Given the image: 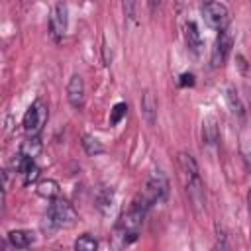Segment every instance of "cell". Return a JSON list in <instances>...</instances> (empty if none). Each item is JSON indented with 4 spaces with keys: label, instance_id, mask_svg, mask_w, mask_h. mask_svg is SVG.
I'll return each instance as SVG.
<instances>
[{
    "label": "cell",
    "instance_id": "obj_1",
    "mask_svg": "<svg viewBox=\"0 0 251 251\" xmlns=\"http://www.w3.org/2000/svg\"><path fill=\"white\" fill-rule=\"evenodd\" d=\"M176 167H178V176H180L182 188L188 196L192 210L196 214H202L206 208V190H204V182L200 178V169H198L196 159L190 153L180 151L176 157Z\"/></svg>",
    "mask_w": 251,
    "mask_h": 251
},
{
    "label": "cell",
    "instance_id": "obj_2",
    "mask_svg": "<svg viewBox=\"0 0 251 251\" xmlns=\"http://www.w3.org/2000/svg\"><path fill=\"white\" fill-rule=\"evenodd\" d=\"M151 206L141 198V194H137L133 198V202L129 204V208L126 210V214L118 220L116 227H114V247H127L129 243H133L139 235V229L143 226V220L147 216V210Z\"/></svg>",
    "mask_w": 251,
    "mask_h": 251
},
{
    "label": "cell",
    "instance_id": "obj_3",
    "mask_svg": "<svg viewBox=\"0 0 251 251\" xmlns=\"http://www.w3.org/2000/svg\"><path fill=\"white\" fill-rule=\"evenodd\" d=\"M45 222H47L49 231L59 229V227H71L76 222V212H75V208H73L71 202H67L63 198H55L49 204Z\"/></svg>",
    "mask_w": 251,
    "mask_h": 251
},
{
    "label": "cell",
    "instance_id": "obj_4",
    "mask_svg": "<svg viewBox=\"0 0 251 251\" xmlns=\"http://www.w3.org/2000/svg\"><path fill=\"white\" fill-rule=\"evenodd\" d=\"M139 194L149 206L163 202L167 198V194H169V178H167V175L161 169L151 171L147 180H145V186H143V190Z\"/></svg>",
    "mask_w": 251,
    "mask_h": 251
},
{
    "label": "cell",
    "instance_id": "obj_5",
    "mask_svg": "<svg viewBox=\"0 0 251 251\" xmlns=\"http://www.w3.org/2000/svg\"><path fill=\"white\" fill-rule=\"evenodd\" d=\"M200 12L204 22L216 31H222L229 25V10L218 0H200Z\"/></svg>",
    "mask_w": 251,
    "mask_h": 251
},
{
    "label": "cell",
    "instance_id": "obj_6",
    "mask_svg": "<svg viewBox=\"0 0 251 251\" xmlns=\"http://www.w3.org/2000/svg\"><path fill=\"white\" fill-rule=\"evenodd\" d=\"M47 122V106L43 100H35L27 112L24 114V120H22V126L25 129L27 135H39V131L43 129Z\"/></svg>",
    "mask_w": 251,
    "mask_h": 251
},
{
    "label": "cell",
    "instance_id": "obj_7",
    "mask_svg": "<svg viewBox=\"0 0 251 251\" xmlns=\"http://www.w3.org/2000/svg\"><path fill=\"white\" fill-rule=\"evenodd\" d=\"M67 25H69V8L65 2H57L49 16V35L53 37V41L63 39V35L67 33Z\"/></svg>",
    "mask_w": 251,
    "mask_h": 251
},
{
    "label": "cell",
    "instance_id": "obj_8",
    "mask_svg": "<svg viewBox=\"0 0 251 251\" xmlns=\"http://www.w3.org/2000/svg\"><path fill=\"white\" fill-rule=\"evenodd\" d=\"M231 47H233V35H231V31H229V27H226V29L220 31V35H218V39H216V43H214L212 57H210V65H212V67H222V65L227 61V57H229V53H231Z\"/></svg>",
    "mask_w": 251,
    "mask_h": 251
},
{
    "label": "cell",
    "instance_id": "obj_9",
    "mask_svg": "<svg viewBox=\"0 0 251 251\" xmlns=\"http://www.w3.org/2000/svg\"><path fill=\"white\" fill-rule=\"evenodd\" d=\"M67 100L75 110H82L84 106V80L80 75H71L67 82Z\"/></svg>",
    "mask_w": 251,
    "mask_h": 251
},
{
    "label": "cell",
    "instance_id": "obj_10",
    "mask_svg": "<svg viewBox=\"0 0 251 251\" xmlns=\"http://www.w3.org/2000/svg\"><path fill=\"white\" fill-rule=\"evenodd\" d=\"M139 106H141V118L145 120V124L147 126H155V122H157V98L149 88L141 92Z\"/></svg>",
    "mask_w": 251,
    "mask_h": 251
},
{
    "label": "cell",
    "instance_id": "obj_11",
    "mask_svg": "<svg viewBox=\"0 0 251 251\" xmlns=\"http://www.w3.org/2000/svg\"><path fill=\"white\" fill-rule=\"evenodd\" d=\"M8 243L14 249H25L35 243V233L31 229H12L8 235Z\"/></svg>",
    "mask_w": 251,
    "mask_h": 251
},
{
    "label": "cell",
    "instance_id": "obj_12",
    "mask_svg": "<svg viewBox=\"0 0 251 251\" xmlns=\"http://www.w3.org/2000/svg\"><path fill=\"white\" fill-rule=\"evenodd\" d=\"M202 141L210 147L218 145V141H220V127H218L216 118H212V116L202 120Z\"/></svg>",
    "mask_w": 251,
    "mask_h": 251
},
{
    "label": "cell",
    "instance_id": "obj_13",
    "mask_svg": "<svg viewBox=\"0 0 251 251\" xmlns=\"http://www.w3.org/2000/svg\"><path fill=\"white\" fill-rule=\"evenodd\" d=\"M184 41H186V47H188L192 53H200L202 35H200V29H198L196 22H192V20L184 24Z\"/></svg>",
    "mask_w": 251,
    "mask_h": 251
},
{
    "label": "cell",
    "instance_id": "obj_14",
    "mask_svg": "<svg viewBox=\"0 0 251 251\" xmlns=\"http://www.w3.org/2000/svg\"><path fill=\"white\" fill-rule=\"evenodd\" d=\"M96 208L102 216H110V212L114 208V190L112 188H102L96 194Z\"/></svg>",
    "mask_w": 251,
    "mask_h": 251
},
{
    "label": "cell",
    "instance_id": "obj_15",
    "mask_svg": "<svg viewBox=\"0 0 251 251\" xmlns=\"http://www.w3.org/2000/svg\"><path fill=\"white\" fill-rule=\"evenodd\" d=\"M35 190H37V194H39L41 198H47V200L59 198V182L53 180V178H43V180H39L37 186H35Z\"/></svg>",
    "mask_w": 251,
    "mask_h": 251
},
{
    "label": "cell",
    "instance_id": "obj_16",
    "mask_svg": "<svg viewBox=\"0 0 251 251\" xmlns=\"http://www.w3.org/2000/svg\"><path fill=\"white\" fill-rule=\"evenodd\" d=\"M80 145H82V149H84V153H86L88 157H96V155H102V153H104V145H102L94 135H90V133H84V135H82Z\"/></svg>",
    "mask_w": 251,
    "mask_h": 251
},
{
    "label": "cell",
    "instance_id": "obj_17",
    "mask_svg": "<svg viewBox=\"0 0 251 251\" xmlns=\"http://www.w3.org/2000/svg\"><path fill=\"white\" fill-rule=\"evenodd\" d=\"M41 149H43V145H41L39 135H27V139H25V141L22 143V147H20V151H22L24 155L31 157V159H35V157L41 153Z\"/></svg>",
    "mask_w": 251,
    "mask_h": 251
},
{
    "label": "cell",
    "instance_id": "obj_18",
    "mask_svg": "<svg viewBox=\"0 0 251 251\" xmlns=\"http://www.w3.org/2000/svg\"><path fill=\"white\" fill-rule=\"evenodd\" d=\"M18 175L22 176L24 184H25V186H29L31 182H35V180L39 178V167L33 163V159H27V163L22 167V171H20Z\"/></svg>",
    "mask_w": 251,
    "mask_h": 251
},
{
    "label": "cell",
    "instance_id": "obj_19",
    "mask_svg": "<svg viewBox=\"0 0 251 251\" xmlns=\"http://www.w3.org/2000/svg\"><path fill=\"white\" fill-rule=\"evenodd\" d=\"M227 100H229V106H231V112L237 116V118H245V106L241 104V100H239V96H237V92L233 90V88H229L227 90Z\"/></svg>",
    "mask_w": 251,
    "mask_h": 251
},
{
    "label": "cell",
    "instance_id": "obj_20",
    "mask_svg": "<svg viewBox=\"0 0 251 251\" xmlns=\"http://www.w3.org/2000/svg\"><path fill=\"white\" fill-rule=\"evenodd\" d=\"M98 247V241L90 235V233H82L76 241H75V249L76 251H94Z\"/></svg>",
    "mask_w": 251,
    "mask_h": 251
},
{
    "label": "cell",
    "instance_id": "obj_21",
    "mask_svg": "<svg viewBox=\"0 0 251 251\" xmlns=\"http://www.w3.org/2000/svg\"><path fill=\"white\" fill-rule=\"evenodd\" d=\"M126 112H127V104H126V102H118V104H114V108H112V112H110V124H112V126L120 124L122 118L126 116Z\"/></svg>",
    "mask_w": 251,
    "mask_h": 251
},
{
    "label": "cell",
    "instance_id": "obj_22",
    "mask_svg": "<svg viewBox=\"0 0 251 251\" xmlns=\"http://www.w3.org/2000/svg\"><path fill=\"white\" fill-rule=\"evenodd\" d=\"M122 6H124V16L133 22L135 20V0H122Z\"/></svg>",
    "mask_w": 251,
    "mask_h": 251
},
{
    "label": "cell",
    "instance_id": "obj_23",
    "mask_svg": "<svg viewBox=\"0 0 251 251\" xmlns=\"http://www.w3.org/2000/svg\"><path fill=\"white\" fill-rule=\"evenodd\" d=\"M241 155H243V161L247 163V167H251V139H245L241 143Z\"/></svg>",
    "mask_w": 251,
    "mask_h": 251
},
{
    "label": "cell",
    "instance_id": "obj_24",
    "mask_svg": "<svg viewBox=\"0 0 251 251\" xmlns=\"http://www.w3.org/2000/svg\"><path fill=\"white\" fill-rule=\"evenodd\" d=\"M178 84H180V86H186V84H188V86H192V84H194V76H192L190 73H184V75H180Z\"/></svg>",
    "mask_w": 251,
    "mask_h": 251
},
{
    "label": "cell",
    "instance_id": "obj_25",
    "mask_svg": "<svg viewBox=\"0 0 251 251\" xmlns=\"http://www.w3.org/2000/svg\"><path fill=\"white\" fill-rule=\"evenodd\" d=\"M216 233H218V235H216V237H218V243H216V245H218V247H227L226 235H224V231L220 229V226H216Z\"/></svg>",
    "mask_w": 251,
    "mask_h": 251
},
{
    "label": "cell",
    "instance_id": "obj_26",
    "mask_svg": "<svg viewBox=\"0 0 251 251\" xmlns=\"http://www.w3.org/2000/svg\"><path fill=\"white\" fill-rule=\"evenodd\" d=\"M147 6H149V12L153 14V12H155V10L161 6V0H147Z\"/></svg>",
    "mask_w": 251,
    "mask_h": 251
},
{
    "label": "cell",
    "instance_id": "obj_27",
    "mask_svg": "<svg viewBox=\"0 0 251 251\" xmlns=\"http://www.w3.org/2000/svg\"><path fill=\"white\" fill-rule=\"evenodd\" d=\"M247 210L251 212V188L247 190Z\"/></svg>",
    "mask_w": 251,
    "mask_h": 251
}]
</instances>
